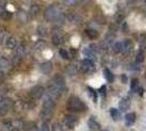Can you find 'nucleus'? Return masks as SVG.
<instances>
[{
    "mask_svg": "<svg viewBox=\"0 0 146 131\" xmlns=\"http://www.w3.org/2000/svg\"><path fill=\"white\" fill-rule=\"evenodd\" d=\"M55 108V101L52 100L51 97L47 95L43 101V106H42V113H41V117L42 120L44 121H48V119L53 115V111Z\"/></svg>",
    "mask_w": 146,
    "mask_h": 131,
    "instance_id": "1",
    "label": "nucleus"
},
{
    "mask_svg": "<svg viewBox=\"0 0 146 131\" xmlns=\"http://www.w3.org/2000/svg\"><path fill=\"white\" fill-rule=\"evenodd\" d=\"M62 13H63V12H62L59 6H57V5H52V6H50V7L45 10L44 16H45V19H46L47 21L55 22V20H56Z\"/></svg>",
    "mask_w": 146,
    "mask_h": 131,
    "instance_id": "2",
    "label": "nucleus"
},
{
    "mask_svg": "<svg viewBox=\"0 0 146 131\" xmlns=\"http://www.w3.org/2000/svg\"><path fill=\"white\" fill-rule=\"evenodd\" d=\"M67 107L72 111L78 113V111H84L86 109V105L84 104V102L80 98H78L76 96H72L67 102Z\"/></svg>",
    "mask_w": 146,
    "mask_h": 131,
    "instance_id": "3",
    "label": "nucleus"
},
{
    "mask_svg": "<svg viewBox=\"0 0 146 131\" xmlns=\"http://www.w3.org/2000/svg\"><path fill=\"white\" fill-rule=\"evenodd\" d=\"M12 106H13V103L10 98H3L0 102V116H6L12 109Z\"/></svg>",
    "mask_w": 146,
    "mask_h": 131,
    "instance_id": "4",
    "label": "nucleus"
},
{
    "mask_svg": "<svg viewBox=\"0 0 146 131\" xmlns=\"http://www.w3.org/2000/svg\"><path fill=\"white\" fill-rule=\"evenodd\" d=\"M63 39H64V33L59 28H56L52 31V42L54 43V45L57 46L60 45L63 43Z\"/></svg>",
    "mask_w": 146,
    "mask_h": 131,
    "instance_id": "5",
    "label": "nucleus"
},
{
    "mask_svg": "<svg viewBox=\"0 0 146 131\" xmlns=\"http://www.w3.org/2000/svg\"><path fill=\"white\" fill-rule=\"evenodd\" d=\"M63 93V91L58 88L57 86H55L53 83H51L48 87H47V95L51 97L52 100H54V101H56V100H58L59 97H60V95Z\"/></svg>",
    "mask_w": 146,
    "mask_h": 131,
    "instance_id": "6",
    "label": "nucleus"
},
{
    "mask_svg": "<svg viewBox=\"0 0 146 131\" xmlns=\"http://www.w3.org/2000/svg\"><path fill=\"white\" fill-rule=\"evenodd\" d=\"M25 56V47L24 45H18L15 48V51H13V61L15 62H19L23 57Z\"/></svg>",
    "mask_w": 146,
    "mask_h": 131,
    "instance_id": "7",
    "label": "nucleus"
},
{
    "mask_svg": "<svg viewBox=\"0 0 146 131\" xmlns=\"http://www.w3.org/2000/svg\"><path fill=\"white\" fill-rule=\"evenodd\" d=\"M30 94H31L32 100L37 101V100H40V98L44 95V87L41 86V85H36V86H34L32 90H31Z\"/></svg>",
    "mask_w": 146,
    "mask_h": 131,
    "instance_id": "8",
    "label": "nucleus"
},
{
    "mask_svg": "<svg viewBox=\"0 0 146 131\" xmlns=\"http://www.w3.org/2000/svg\"><path fill=\"white\" fill-rule=\"evenodd\" d=\"M79 69H80V71H82V72H85V73L90 72V71H92V70H94V62L88 58L84 59V60L81 61Z\"/></svg>",
    "mask_w": 146,
    "mask_h": 131,
    "instance_id": "9",
    "label": "nucleus"
},
{
    "mask_svg": "<svg viewBox=\"0 0 146 131\" xmlns=\"http://www.w3.org/2000/svg\"><path fill=\"white\" fill-rule=\"evenodd\" d=\"M51 83H53L55 86H57L58 88H60L62 91L65 90V80H64V78H63L60 74L54 75V78H53V80H52Z\"/></svg>",
    "mask_w": 146,
    "mask_h": 131,
    "instance_id": "10",
    "label": "nucleus"
},
{
    "mask_svg": "<svg viewBox=\"0 0 146 131\" xmlns=\"http://www.w3.org/2000/svg\"><path fill=\"white\" fill-rule=\"evenodd\" d=\"M11 66H12V62L9 60L6 57H0V70L6 72L8 70L11 69Z\"/></svg>",
    "mask_w": 146,
    "mask_h": 131,
    "instance_id": "11",
    "label": "nucleus"
},
{
    "mask_svg": "<svg viewBox=\"0 0 146 131\" xmlns=\"http://www.w3.org/2000/svg\"><path fill=\"white\" fill-rule=\"evenodd\" d=\"M5 46L7 47L8 49H15V47L18 46V41L15 36H7V38L5 39Z\"/></svg>",
    "mask_w": 146,
    "mask_h": 131,
    "instance_id": "12",
    "label": "nucleus"
},
{
    "mask_svg": "<svg viewBox=\"0 0 146 131\" xmlns=\"http://www.w3.org/2000/svg\"><path fill=\"white\" fill-rule=\"evenodd\" d=\"M64 122H65L66 127H68V128H70V129H73L74 127L76 126L77 124V119H76V117L74 116H66L65 119H64Z\"/></svg>",
    "mask_w": 146,
    "mask_h": 131,
    "instance_id": "13",
    "label": "nucleus"
},
{
    "mask_svg": "<svg viewBox=\"0 0 146 131\" xmlns=\"http://www.w3.org/2000/svg\"><path fill=\"white\" fill-rule=\"evenodd\" d=\"M130 105H131V102L129 101V98H122L120 103H119V108L121 109L122 111H126L127 109L130 108Z\"/></svg>",
    "mask_w": 146,
    "mask_h": 131,
    "instance_id": "14",
    "label": "nucleus"
},
{
    "mask_svg": "<svg viewBox=\"0 0 146 131\" xmlns=\"http://www.w3.org/2000/svg\"><path fill=\"white\" fill-rule=\"evenodd\" d=\"M40 69H41V71L44 74H48L52 71V69H53V65H52V62H50V61H46V62H43L41 65Z\"/></svg>",
    "mask_w": 146,
    "mask_h": 131,
    "instance_id": "15",
    "label": "nucleus"
},
{
    "mask_svg": "<svg viewBox=\"0 0 146 131\" xmlns=\"http://www.w3.org/2000/svg\"><path fill=\"white\" fill-rule=\"evenodd\" d=\"M68 20L72 22L73 24H80L82 19L78 13H72V14L68 15Z\"/></svg>",
    "mask_w": 146,
    "mask_h": 131,
    "instance_id": "16",
    "label": "nucleus"
},
{
    "mask_svg": "<svg viewBox=\"0 0 146 131\" xmlns=\"http://www.w3.org/2000/svg\"><path fill=\"white\" fill-rule=\"evenodd\" d=\"M87 0H64L63 3L65 5L66 7H75V6H77L79 3H84Z\"/></svg>",
    "mask_w": 146,
    "mask_h": 131,
    "instance_id": "17",
    "label": "nucleus"
},
{
    "mask_svg": "<svg viewBox=\"0 0 146 131\" xmlns=\"http://www.w3.org/2000/svg\"><path fill=\"white\" fill-rule=\"evenodd\" d=\"M132 48H133V43H132L131 39H125L124 42H123V51L122 52H124V54H127V52H130L132 50Z\"/></svg>",
    "mask_w": 146,
    "mask_h": 131,
    "instance_id": "18",
    "label": "nucleus"
},
{
    "mask_svg": "<svg viewBox=\"0 0 146 131\" xmlns=\"http://www.w3.org/2000/svg\"><path fill=\"white\" fill-rule=\"evenodd\" d=\"M134 121H135V114L134 113H130V114H127L125 116V122H126L127 126H131Z\"/></svg>",
    "mask_w": 146,
    "mask_h": 131,
    "instance_id": "19",
    "label": "nucleus"
},
{
    "mask_svg": "<svg viewBox=\"0 0 146 131\" xmlns=\"http://www.w3.org/2000/svg\"><path fill=\"white\" fill-rule=\"evenodd\" d=\"M40 12V6L38 5H33L30 8V15L31 16H36Z\"/></svg>",
    "mask_w": 146,
    "mask_h": 131,
    "instance_id": "20",
    "label": "nucleus"
},
{
    "mask_svg": "<svg viewBox=\"0 0 146 131\" xmlns=\"http://www.w3.org/2000/svg\"><path fill=\"white\" fill-rule=\"evenodd\" d=\"M113 51L115 54H119V52H122L123 51V42H117L113 45Z\"/></svg>",
    "mask_w": 146,
    "mask_h": 131,
    "instance_id": "21",
    "label": "nucleus"
},
{
    "mask_svg": "<svg viewBox=\"0 0 146 131\" xmlns=\"http://www.w3.org/2000/svg\"><path fill=\"white\" fill-rule=\"evenodd\" d=\"M103 75H104V78L107 79L108 82H112L113 79H114L113 74H112V72L110 71L109 69H104V70H103Z\"/></svg>",
    "mask_w": 146,
    "mask_h": 131,
    "instance_id": "22",
    "label": "nucleus"
},
{
    "mask_svg": "<svg viewBox=\"0 0 146 131\" xmlns=\"http://www.w3.org/2000/svg\"><path fill=\"white\" fill-rule=\"evenodd\" d=\"M0 130L1 131H11L12 130V122H10V121L3 122V124H1V127H0Z\"/></svg>",
    "mask_w": 146,
    "mask_h": 131,
    "instance_id": "23",
    "label": "nucleus"
},
{
    "mask_svg": "<svg viewBox=\"0 0 146 131\" xmlns=\"http://www.w3.org/2000/svg\"><path fill=\"white\" fill-rule=\"evenodd\" d=\"M110 115H111L113 120H119V119H120V111H119L117 108L110 109Z\"/></svg>",
    "mask_w": 146,
    "mask_h": 131,
    "instance_id": "24",
    "label": "nucleus"
},
{
    "mask_svg": "<svg viewBox=\"0 0 146 131\" xmlns=\"http://www.w3.org/2000/svg\"><path fill=\"white\" fill-rule=\"evenodd\" d=\"M88 126H89V128L91 129V130H98L99 129V124L98 122H96L95 119H89V121H88Z\"/></svg>",
    "mask_w": 146,
    "mask_h": 131,
    "instance_id": "25",
    "label": "nucleus"
},
{
    "mask_svg": "<svg viewBox=\"0 0 146 131\" xmlns=\"http://www.w3.org/2000/svg\"><path fill=\"white\" fill-rule=\"evenodd\" d=\"M37 34H38L40 36H43V37L46 36V34H47V29H46V26H45V25H40L38 29H37Z\"/></svg>",
    "mask_w": 146,
    "mask_h": 131,
    "instance_id": "26",
    "label": "nucleus"
},
{
    "mask_svg": "<svg viewBox=\"0 0 146 131\" xmlns=\"http://www.w3.org/2000/svg\"><path fill=\"white\" fill-rule=\"evenodd\" d=\"M77 71H78V68L75 65L69 66V67L67 68V73H68V75H75V74L77 73Z\"/></svg>",
    "mask_w": 146,
    "mask_h": 131,
    "instance_id": "27",
    "label": "nucleus"
},
{
    "mask_svg": "<svg viewBox=\"0 0 146 131\" xmlns=\"http://www.w3.org/2000/svg\"><path fill=\"white\" fill-rule=\"evenodd\" d=\"M66 21V15L64 14V13H62V14L59 15L58 18L55 20V23L57 24V25H63L64 23H65Z\"/></svg>",
    "mask_w": 146,
    "mask_h": 131,
    "instance_id": "28",
    "label": "nucleus"
},
{
    "mask_svg": "<svg viewBox=\"0 0 146 131\" xmlns=\"http://www.w3.org/2000/svg\"><path fill=\"white\" fill-rule=\"evenodd\" d=\"M86 34H87L90 38H96V37H98V35H99L96 29H87V31H86Z\"/></svg>",
    "mask_w": 146,
    "mask_h": 131,
    "instance_id": "29",
    "label": "nucleus"
},
{
    "mask_svg": "<svg viewBox=\"0 0 146 131\" xmlns=\"http://www.w3.org/2000/svg\"><path fill=\"white\" fill-rule=\"evenodd\" d=\"M135 60H136V62H137V64H141V62H143V61H144V52H143V50L137 51Z\"/></svg>",
    "mask_w": 146,
    "mask_h": 131,
    "instance_id": "30",
    "label": "nucleus"
},
{
    "mask_svg": "<svg viewBox=\"0 0 146 131\" xmlns=\"http://www.w3.org/2000/svg\"><path fill=\"white\" fill-rule=\"evenodd\" d=\"M137 88H139V81L137 79H133L131 81V90L132 91H137Z\"/></svg>",
    "mask_w": 146,
    "mask_h": 131,
    "instance_id": "31",
    "label": "nucleus"
},
{
    "mask_svg": "<svg viewBox=\"0 0 146 131\" xmlns=\"http://www.w3.org/2000/svg\"><path fill=\"white\" fill-rule=\"evenodd\" d=\"M18 18H19V20H20L22 23H27V22H28V18H27V14H25L24 12H19V13H18Z\"/></svg>",
    "mask_w": 146,
    "mask_h": 131,
    "instance_id": "32",
    "label": "nucleus"
},
{
    "mask_svg": "<svg viewBox=\"0 0 146 131\" xmlns=\"http://www.w3.org/2000/svg\"><path fill=\"white\" fill-rule=\"evenodd\" d=\"M59 56H60L62 58H64V59H69V58H70L69 54H68L66 50H64V49H60V50H59Z\"/></svg>",
    "mask_w": 146,
    "mask_h": 131,
    "instance_id": "33",
    "label": "nucleus"
},
{
    "mask_svg": "<svg viewBox=\"0 0 146 131\" xmlns=\"http://www.w3.org/2000/svg\"><path fill=\"white\" fill-rule=\"evenodd\" d=\"M35 47H36L37 49H44L46 47V43L43 42V41H38L36 43V45H35Z\"/></svg>",
    "mask_w": 146,
    "mask_h": 131,
    "instance_id": "34",
    "label": "nucleus"
},
{
    "mask_svg": "<svg viewBox=\"0 0 146 131\" xmlns=\"http://www.w3.org/2000/svg\"><path fill=\"white\" fill-rule=\"evenodd\" d=\"M41 131H51V127L47 121H44L42 124V128H41Z\"/></svg>",
    "mask_w": 146,
    "mask_h": 131,
    "instance_id": "35",
    "label": "nucleus"
},
{
    "mask_svg": "<svg viewBox=\"0 0 146 131\" xmlns=\"http://www.w3.org/2000/svg\"><path fill=\"white\" fill-rule=\"evenodd\" d=\"M88 90H89V94H90V96L92 97L94 102H97V93H96V92L92 90V88H91V87H88Z\"/></svg>",
    "mask_w": 146,
    "mask_h": 131,
    "instance_id": "36",
    "label": "nucleus"
},
{
    "mask_svg": "<svg viewBox=\"0 0 146 131\" xmlns=\"http://www.w3.org/2000/svg\"><path fill=\"white\" fill-rule=\"evenodd\" d=\"M139 46H141L142 49H145L146 48V37L145 36H143L139 39Z\"/></svg>",
    "mask_w": 146,
    "mask_h": 131,
    "instance_id": "37",
    "label": "nucleus"
},
{
    "mask_svg": "<svg viewBox=\"0 0 146 131\" xmlns=\"http://www.w3.org/2000/svg\"><path fill=\"white\" fill-rule=\"evenodd\" d=\"M6 38H7V35H6V33L0 31V43L5 42V39H6Z\"/></svg>",
    "mask_w": 146,
    "mask_h": 131,
    "instance_id": "38",
    "label": "nucleus"
},
{
    "mask_svg": "<svg viewBox=\"0 0 146 131\" xmlns=\"http://www.w3.org/2000/svg\"><path fill=\"white\" fill-rule=\"evenodd\" d=\"M6 12H7V11H6V9H5V8L0 7V16H2V18H3L5 14H6Z\"/></svg>",
    "mask_w": 146,
    "mask_h": 131,
    "instance_id": "39",
    "label": "nucleus"
},
{
    "mask_svg": "<svg viewBox=\"0 0 146 131\" xmlns=\"http://www.w3.org/2000/svg\"><path fill=\"white\" fill-rule=\"evenodd\" d=\"M121 80L123 81V83H126V82H127V78H126V75H125V74H123V75L121 77Z\"/></svg>",
    "mask_w": 146,
    "mask_h": 131,
    "instance_id": "40",
    "label": "nucleus"
},
{
    "mask_svg": "<svg viewBox=\"0 0 146 131\" xmlns=\"http://www.w3.org/2000/svg\"><path fill=\"white\" fill-rule=\"evenodd\" d=\"M6 3H7V1H6V0H0V7H5V6H6Z\"/></svg>",
    "mask_w": 146,
    "mask_h": 131,
    "instance_id": "41",
    "label": "nucleus"
},
{
    "mask_svg": "<svg viewBox=\"0 0 146 131\" xmlns=\"http://www.w3.org/2000/svg\"><path fill=\"white\" fill-rule=\"evenodd\" d=\"M100 91H101V94H102V95H106V86H101Z\"/></svg>",
    "mask_w": 146,
    "mask_h": 131,
    "instance_id": "42",
    "label": "nucleus"
},
{
    "mask_svg": "<svg viewBox=\"0 0 146 131\" xmlns=\"http://www.w3.org/2000/svg\"><path fill=\"white\" fill-rule=\"evenodd\" d=\"M11 131H18V130H17V129H15V130H11Z\"/></svg>",
    "mask_w": 146,
    "mask_h": 131,
    "instance_id": "43",
    "label": "nucleus"
}]
</instances>
